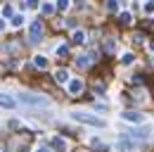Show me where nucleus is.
<instances>
[{"instance_id":"f257e3e1","label":"nucleus","mask_w":154,"mask_h":152,"mask_svg":"<svg viewBox=\"0 0 154 152\" xmlns=\"http://www.w3.org/2000/svg\"><path fill=\"white\" fill-rule=\"evenodd\" d=\"M71 119L78 121V124H85V126H95V128H104L107 126L104 119H100L95 114H88V112H71Z\"/></svg>"},{"instance_id":"f03ea898","label":"nucleus","mask_w":154,"mask_h":152,"mask_svg":"<svg viewBox=\"0 0 154 152\" xmlns=\"http://www.w3.org/2000/svg\"><path fill=\"white\" fill-rule=\"evenodd\" d=\"M17 100L24 102V105H33V107H48V105H50L48 97H43V95H29V93L17 95Z\"/></svg>"},{"instance_id":"7ed1b4c3","label":"nucleus","mask_w":154,"mask_h":152,"mask_svg":"<svg viewBox=\"0 0 154 152\" xmlns=\"http://www.w3.org/2000/svg\"><path fill=\"white\" fill-rule=\"evenodd\" d=\"M121 116H123L126 121H131V124H142V121H145V116H142L140 112H131V109H128V112H123Z\"/></svg>"},{"instance_id":"20e7f679","label":"nucleus","mask_w":154,"mask_h":152,"mask_svg":"<svg viewBox=\"0 0 154 152\" xmlns=\"http://www.w3.org/2000/svg\"><path fill=\"white\" fill-rule=\"evenodd\" d=\"M0 107H5V109H14V107H17V100L10 97V95H2V93H0Z\"/></svg>"},{"instance_id":"39448f33","label":"nucleus","mask_w":154,"mask_h":152,"mask_svg":"<svg viewBox=\"0 0 154 152\" xmlns=\"http://www.w3.org/2000/svg\"><path fill=\"white\" fill-rule=\"evenodd\" d=\"M40 33H43V21H33L31 24V43H36Z\"/></svg>"},{"instance_id":"423d86ee","label":"nucleus","mask_w":154,"mask_h":152,"mask_svg":"<svg viewBox=\"0 0 154 152\" xmlns=\"http://www.w3.org/2000/svg\"><path fill=\"white\" fill-rule=\"evenodd\" d=\"M52 147H55L57 152H66V150H69L66 140H64V138H59V135H55V138H52Z\"/></svg>"},{"instance_id":"0eeeda50","label":"nucleus","mask_w":154,"mask_h":152,"mask_svg":"<svg viewBox=\"0 0 154 152\" xmlns=\"http://www.w3.org/2000/svg\"><path fill=\"white\" fill-rule=\"evenodd\" d=\"M81 90H83V81H81V78L69 81V93H71V95H78Z\"/></svg>"},{"instance_id":"6e6552de","label":"nucleus","mask_w":154,"mask_h":152,"mask_svg":"<svg viewBox=\"0 0 154 152\" xmlns=\"http://www.w3.org/2000/svg\"><path fill=\"white\" fill-rule=\"evenodd\" d=\"M116 147H119V150L135 152V147H137V145H135V143H131V140H119V143H116Z\"/></svg>"},{"instance_id":"1a4fd4ad","label":"nucleus","mask_w":154,"mask_h":152,"mask_svg":"<svg viewBox=\"0 0 154 152\" xmlns=\"http://www.w3.org/2000/svg\"><path fill=\"white\" fill-rule=\"evenodd\" d=\"M55 81H57V83H66V81H69V71H66V69H57V71H55Z\"/></svg>"},{"instance_id":"9d476101","label":"nucleus","mask_w":154,"mask_h":152,"mask_svg":"<svg viewBox=\"0 0 154 152\" xmlns=\"http://www.w3.org/2000/svg\"><path fill=\"white\" fill-rule=\"evenodd\" d=\"M131 135H133V138H142V140H147V138H149V128H137V131H133Z\"/></svg>"},{"instance_id":"9b49d317","label":"nucleus","mask_w":154,"mask_h":152,"mask_svg":"<svg viewBox=\"0 0 154 152\" xmlns=\"http://www.w3.org/2000/svg\"><path fill=\"white\" fill-rule=\"evenodd\" d=\"M33 62H36V67H38V69H48V59H45L43 55H36Z\"/></svg>"},{"instance_id":"f8f14e48","label":"nucleus","mask_w":154,"mask_h":152,"mask_svg":"<svg viewBox=\"0 0 154 152\" xmlns=\"http://www.w3.org/2000/svg\"><path fill=\"white\" fill-rule=\"evenodd\" d=\"M104 48H107V52H114V50H116V40H114V38H109Z\"/></svg>"},{"instance_id":"ddd939ff","label":"nucleus","mask_w":154,"mask_h":152,"mask_svg":"<svg viewBox=\"0 0 154 152\" xmlns=\"http://www.w3.org/2000/svg\"><path fill=\"white\" fill-rule=\"evenodd\" d=\"M83 40H85V33H83V31H76V33H74V43H83Z\"/></svg>"},{"instance_id":"4468645a","label":"nucleus","mask_w":154,"mask_h":152,"mask_svg":"<svg viewBox=\"0 0 154 152\" xmlns=\"http://www.w3.org/2000/svg\"><path fill=\"white\" fill-rule=\"evenodd\" d=\"M88 64H90V59H88V57H81V59H76V67H81V69H83V67H88Z\"/></svg>"},{"instance_id":"2eb2a0df","label":"nucleus","mask_w":154,"mask_h":152,"mask_svg":"<svg viewBox=\"0 0 154 152\" xmlns=\"http://www.w3.org/2000/svg\"><path fill=\"white\" fill-rule=\"evenodd\" d=\"M133 59H135V57L131 55V52H126V55L121 57V62H123V64H133Z\"/></svg>"},{"instance_id":"dca6fc26","label":"nucleus","mask_w":154,"mask_h":152,"mask_svg":"<svg viewBox=\"0 0 154 152\" xmlns=\"http://www.w3.org/2000/svg\"><path fill=\"white\" fill-rule=\"evenodd\" d=\"M145 12H147V14L154 12V0H147V2H145Z\"/></svg>"},{"instance_id":"f3484780","label":"nucleus","mask_w":154,"mask_h":152,"mask_svg":"<svg viewBox=\"0 0 154 152\" xmlns=\"http://www.w3.org/2000/svg\"><path fill=\"white\" fill-rule=\"evenodd\" d=\"M107 7H109L112 12H116V10H119V0H109V2H107Z\"/></svg>"},{"instance_id":"a211bd4d","label":"nucleus","mask_w":154,"mask_h":152,"mask_svg":"<svg viewBox=\"0 0 154 152\" xmlns=\"http://www.w3.org/2000/svg\"><path fill=\"white\" fill-rule=\"evenodd\" d=\"M12 24H14V26H21V24H24V17H21V14L12 17Z\"/></svg>"},{"instance_id":"6ab92c4d","label":"nucleus","mask_w":154,"mask_h":152,"mask_svg":"<svg viewBox=\"0 0 154 152\" xmlns=\"http://www.w3.org/2000/svg\"><path fill=\"white\" fill-rule=\"evenodd\" d=\"M119 21H121V24H128V21H131V14H128V12H123V14L119 17Z\"/></svg>"},{"instance_id":"aec40b11","label":"nucleus","mask_w":154,"mask_h":152,"mask_svg":"<svg viewBox=\"0 0 154 152\" xmlns=\"http://www.w3.org/2000/svg\"><path fill=\"white\" fill-rule=\"evenodd\" d=\"M66 52H69V48H66V45H57V55H66Z\"/></svg>"},{"instance_id":"412c9836","label":"nucleus","mask_w":154,"mask_h":152,"mask_svg":"<svg viewBox=\"0 0 154 152\" xmlns=\"http://www.w3.org/2000/svg\"><path fill=\"white\" fill-rule=\"evenodd\" d=\"M26 7H31V10L38 7V0H26Z\"/></svg>"},{"instance_id":"4be33fe9","label":"nucleus","mask_w":154,"mask_h":152,"mask_svg":"<svg viewBox=\"0 0 154 152\" xmlns=\"http://www.w3.org/2000/svg\"><path fill=\"white\" fill-rule=\"evenodd\" d=\"M57 7H59V10H66V7H69V2H66V0H59Z\"/></svg>"},{"instance_id":"5701e85b","label":"nucleus","mask_w":154,"mask_h":152,"mask_svg":"<svg viewBox=\"0 0 154 152\" xmlns=\"http://www.w3.org/2000/svg\"><path fill=\"white\" fill-rule=\"evenodd\" d=\"M90 145H93V147H100V138H90Z\"/></svg>"},{"instance_id":"b1692460","label":"nucleus","mask_w":154,"mask_h":152,"mask_svg":"<svg viewBox=\"0 0 154 152\" xmlns=\"http://www.w3.org/2000/svg\"><path fill=\"white\" fill-rule=\"evenodd\" d=\"M36 152H52V150H50V147H43V145H40V147H38Z\"/></svg>"},{"instance_id":"393cba45","label":"nucleus","mask_w":154,"mask_h":152,"mask_svg":"<svg viewBox=\"0 0 154 152\" xmlns=\"http://www.w3.org/2000/svg\"><path fill=\"white\" fill-rule=\"evenodd\" d=\"M2 29H5V21H2V19H0V31H2Z\"/></svg>"},{"instance_id":"a878e982","label":"nucleus","mask_w":154,"mask_h":152,"mask_svg":"<svg viewBox=\"0 0 154 152\" xmlns=\"http://www.w3.org/2000/svg\"><path fill=\"white\" fill-rule=\"evenodd\" d=\"M149 50H152V52H154V40H152V43H149Z\"/></svg>"}]
</instances>
